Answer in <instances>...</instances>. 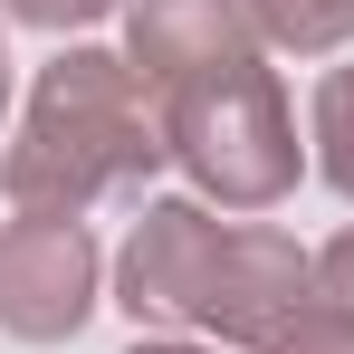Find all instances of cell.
Segmentation results:
<instances>
[{
	"label": "cell",
	"mask_w": 354,
	"mask_h": 354,
	"mask_svg": "<svg viewBox=\"0 0 354 354\" xmlns=\"http://www.w3.org/2000/svg\"><path fill=\"white\" fill-rule=\"evenodd\" d=\"M163 163H173V144H163V96L124 67V48L67 39L58 58L39 67L19 134L0 144V192H10V211L86 221V201L134 192V182H153Z\"/></svg>",
	"instance_id": "6da1fadb"
},
{
	"label": "cell",
	"mask_w": 354,
	"mask_h": 354,
	"mask_svg": "<svg viewBox=\"0 0 354 354\" xmlns=\"http://www.w3.org/2000/svg\"><path fill=\"white\" fill-rule=\"evenodd\" d=\"M163 144L192 173V201H221V211H268L306 173L297 106L268 58H239V67H211V77L173 86L163 96Z\"/></svg>",
	"instance_id": "7a4b0ae2"
},
{
	"label": "cell",
	"mask_w": 354,
	"mask_h": 354,
	"mask_svg": "<svg viewBox=\"0 0 354 354\" xmlns=\"http://www.w3.org/2000/svg\"><path fill=\"white\" fill-rule=\"evenodd\" d=\"M306 297H316V249L249 221V230H221V249H211L201 297H192V335L221 354H268Z\"/></svg>",
	"instance_id": "3957f363"
},
{
	"label": "cell",
	"mask_w": 354,
	"mask_h": 354,
	"mask_svg": "<svg viewBox=\"0 0 354 354\" xmlns=\"http://www.w3.org/2000/svg\"><path fill=\"white\" fill-rule=\"evenodd\" d=\"M96 278H106V249L86 221H58V211L0 221V335L10 345H67L96 316Z\"/></svg>",
	"instance_id": "277c9868"
},
{
	"label": "cell",
	"mask_w": 354,
	"mask_h": 354,
	"mask_svg": "<svg viewBox=\"0 0 354 354\" xmlns=\"http://www.w3.org/2000/svg\"><path fill=\"white\" fill-rule=\"evenodd\" d=\"M211 249H221V221H211V201H144L134 211V230L115 249V306L134 326H192V297H201V268H211Z\"/></svg>",
	"instance_id": "5b68a950"
},
{
	"label": "cell",
	"mask_w": 354,
	"mask_h": 354,
	"mask_svg": "<svg viewBox=\"0 0 354 354\" xmlns=\"http://www.w3.org/2000/svg\"><path fill=\"white\" fill-rule=\"evenodd\" d=\"M239 58H259L249 0H134L124 10V67L153 96H173L211 67H239Z\"/></svg>",
	"instance_id": "8992f818"
},
{
	"label": "cell",
	"mask_w": 354,
	"mask_h": 354,
	"mask_svg": "<svg viewBox=\"0 0 354 354\" xmlns=\"http://www.w3.org/2000/svg\"><path fill=\"white\" fill-rule=\"evenodd\" d=\"M249 19H259V48H288V58L354 48V0H249Z\"/></svg>",
	"instance_id": "52a82bcc"
},
{
	"label": "cell",
	"mask_w": 354,
	"mask_h": 354,
	"mask_svg": "<svg viewBox=\"0 0 354 354\" xmlns=\"http://www.w3.org/2000/svg\"><path fill=\"white\" fill-rule=\"evenodd\" d=\"M306 163L335 182V201H354V67H326L306 96Z\"/></svg>",
	"instance_id": "ba28073f"
},
{
	"label": "cell",
	"mask_w": 354,
	"mask_h": 354,
	"mask_svg": "<svg viewBox=\"0 0 354 354\" xmlns=\"http://www.w3.org/2000/svg\"><path fill=\"white\" fill-rule=\"evenodd\" d=\"M268 354H354V316L335 306V297H306V306H297V326H288Z\"/></svg>",
	"instance_id": "9c48e42d"
},
{
	"label": "cell",
	"mask_w": 354,
	"mask_h": 354,
	"mask_svg": "<svg viewBox=\"0 0 354 354\" xmlns=\"http://www.w3.org/2000/svg\"><path fill=\"white\" fill-rule=\"evenodd\" d=\"M19 29H48V39H67V29H96V19H115V10H134V0H0Z\"/></svg>",
	"instance_id": "30bf717a"
},
{
	"label": "cell",
	"mask_w": 354,
	"mask_h": 354,
	"mask_svg": "<svg viewBox=\"0 0 354 354\" xmlns=\"http://www.w3.org/2000/svg\"><path fill=\"white\" fill-rule=\"evenodd\" d=\"M316 297H335V306L354 316V230H335L326 249H316Z\"/></svg>",
	"instance_id": "8fae6325"
},
{
	"label": "cell",
	"mask_w": 354,
	"mask_h": 354,
	"mask_svg": "<svg viewBox=\"0 0 354 354\" xmlns=\"http://www.w3.org/2000/svg\"><path fill=\"white\" fill-rule=\"evenodd\" d=\"M124 354H221V345H173V335H144V345H124Z\"/></svg>",
	"instance_id": "7c38bea8"
},
{
	"label": "cell",
	"mask_w": 354,
	"mask_h": 354,
	"mask_svg": "<svg viewBox=\"0 0 354 354\" xmlns=\"http://www.w3.org/2000/svg\"><path fill=\"white\" fill-rule=\"evenodd\" d=\"M0 115H10V39H0Z\"/></svg>",
	"instance_id": "4fadbf2b"
}]
</instances>
